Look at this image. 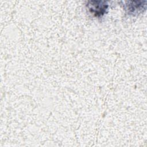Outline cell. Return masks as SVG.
Here are the masks:
<instances>
[{
    "label": "cell",
    "instance_id": "obj_1",
    "mask_svg": "<svg viewBox=\"0 0 147 147\" xmlns=\"http://www.w3.org/2000/svg\"><path fill=\"white\" fill-rule=\"evenodd\" d=\"M89 11L95 16H102L107 9L108 5L103 1H89L87 5Z\"/></svg>",
    "mask_w": 147,
    "mask_h": 147
},
{
    "label": "cell",
    "instance_id": "obj_2",
    "mask_svg": "<svg viewBox=\"0 0 147 147\" xmlns=\"http://www.w3.org/2000/svg\"><path fill=\"white\" fill-rule=\"evenodd\" d=\"M130 3H131L129 5H126V10L130 13H134L138 10H141L142 8L143 9L144 6H145V5L139 4V2H138L137 4H134V2H130Z\"/></svg>",
    "mask_w": 147,
    "mask_h": 147
}]
</instances>
